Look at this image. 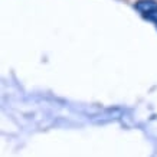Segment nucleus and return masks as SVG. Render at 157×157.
Here are the masks:
<instances>
[{"label":"nucleus","instance_id":"1","mask_svg":"<svg viewBox=\"0 0 157 157\" xmlns=\"http://www.w3.org/2000/svg\"><path fill=\"white\" fill-rule=\"evenodd\" d=\"M134 7L140 12V14L144 19L154 22L157 26V2H154V0H140L136 3Z\"/></svg>","mask_w":157,"mask_h":157}]
</instances>
